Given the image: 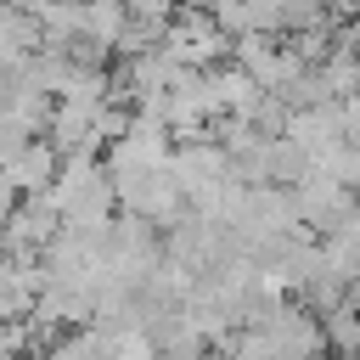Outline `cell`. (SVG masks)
<instances>
[{
  "label": "cell",
  "instance_id": "obj_1",
  "mask_svg": "<svg viewBox=\"0 0 360 360\" xmlns=\"http://www.w3.org/2000/svg\"><path fill=\"white\" fill-rule=\"evenodd\" d=\"M287 191H292L298 225H309V231H321V236H326V231H332V225H338V219H343V214L360 202L349 186H338V180H332V174H321V169H304V174H298Z\"/></svg>",
  "mask_w": 360,
  "mask_h": 360
},
{
  "label": "cell",
  "instance_id": "obj_2",
  "mask_svg": "<svg viewBox=\"0 0 360 360\" xmlns=\"http://www.w3.org/2000/svg\"><path fill=\"white\" fill-rule=\"evenodd\" d=\"M0 169L11 174V186H17L22 197H39V191H51V180H56V169H62V152H56L45 135H34V141L6 146V152H0Z\"/></svg>",
  "mask_w": 360,
  "mask_h": 360
},
{
  "label": "cell",
  "instance_id": "obj_3",
  "mask_svg": "<svg viewBox=\"0 0 360 360\" xmlns=\"http://www.w3.org/2000/svg\"><path fill=\"white\" fill-rule=\"evenodd\" d=\"M338 129H343V141H349V146H360V90L338 101Z\"/></svg>",
  "mask_w": 360,
  "mask_h": 360
},
{
  "label": "cell",
  "instance_id": "obj_4",
  "mask_svg": "<svg viewBox=\"0 0 360 360\" xmlns=\"http://www.w3.org/2000/svg\"><path fill=\"white\" fill-rule=\"evenodd\" d=\"M17 202H22V191H17V186H11V174L0 169V231H6V219L17 214Z\"/></svg>",
  "mask_w": 360,
  "mask_h": 360
}]
</instances>
